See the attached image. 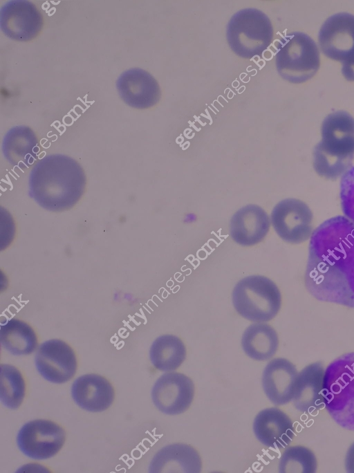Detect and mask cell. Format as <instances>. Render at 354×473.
Returning <instances> with one entry per match:
<instances>
[{"mask_svg":"<svg viewBox=\"0 0 354 473\" xmlns=\"http://www.w3.org/2000/svg\"><path fill=\"white\" fill-rule=\"evenodd\" d=\"M305 286L316 299L354 308V223L336 216L310 239Z\"/></svg>","mask_w":354,"mask_h":473,"instance_id":"cell-1","label":"cell"},{"mask_svg":"<svg viewBox=\"0 0 354 473\" xmlns=\"http://www.w3.org/2000/svg\"><path fill=\"white\" fill-rule=\"evenodd\" d=\"M29 192L43 208L62 212L72 208L82 196L86 176L80 165L62 154L40 159L29 176Z\"/></svg>","mask_w":354,"mask_h":473,"instance_id":"cell-2","label":"cell"},{"mask_svg":"<svg viewBox=\"0 0 354 473\" xmlns=\"http://www.w3.org/2000/svg\"><path fill=\"white\" fill-rule=\"evenodd\" d=\"M321 137L313 153V168L321 177L335 180L353 167L354 118L345 111L329 113L322 123Z\"/></svg>","mask_w":354,"mask_h":473,"instance_id":"cell-3","label":"cell"},{"mask_svg":"<svg viewBox=\"0 0 354 473\" xmlns=\"http://www.w3.org/2000/svg\"><path fill=\"white\" fill-rule=\"evenodd\" d=\"M324 404L338 425L354 431V352L342 355L325 369Z\"/></svg>","mask_w":354,"mask_h":473,"instance_id":"cell-4","label":"cell"},{"mask_svg":"<svg viewBox=\"0 0 354 473\" xmlns=\"http://www.w3.org/2000/svg\"><path fill=\"white\" fill-rule=\"evenodd\" d=\"M275 64L278 73L283 80L293 84L306 82L319 69V48L308 35L292 32L279 41Z\"/></svg>","mask_w":354,"mask_h":473,"instance_id":"cell-5","label":"cell"},{"mask_svg":"<svg viewBox=\"0 0 354 473\" xmlns=\"http://www.w3.org/2000/svg\"><path fill=\"white\" fill-rule=\"evenodd\" d=\"M274 29L262 11L245 8L236 12L227 26V39L237 55L251 59L261 55L271 44Z\"/></svg>","mask_w":354,"mask_h":473,"instance_id":"cell-6","label":"cell"},{"mask_svg":"<svg viewBox=\"0 0 354 473\" xmlns=\"http://www.w3.org/2000/svg\"><path fill=\"white\" fill-rule=\"evenodd\" d=\"M236 311L252 322H266L279 313L281 295L277 286L261 275L246 277L239 281L232 292Z\"/></svg>","mask_w":354,"mask_h":473,"instance_id":"cell-7","label":"cell"},{"mask_svg":"<svg viewBox=\"0 0 354 473\" xmlns=\"http://www.w3.org/2000/svg\"><path fill=\"white\" fill-rule=\"evenodd\" d=\"M66 440V432L57 423L35 419L25 423L17 435V445L27 457L45 460L57 454Z\"/></svg>","mask_w":354,"mask_h":473,"instance_id":"cell-8","label":"cell"},{"mask_svg":"<svg viewBox=\"0 0 354 473\" xmlns=\"http://www.w3.org/2000/svg\"><path fill=\"white\" fill-rule=\"evenodd\" d=\"M313 214L309 206L297 198L278 203L271 213V223L279 236L287 243L299 244L310 239Z\"/></svg>","mask_w":354,"mask_h":473,"instance_id":"cell-9","label":"cell"},{"mask_svg":"<svg viewBox=\"0 0 354 473\" xmlns=\"http://www.w3.org/2000/svg\"><path fill=\"white\" fill-rule=\"evenodd\" d=\"M317 39L319 50L330 59L342 63L354 57V15L342 12L328 17Z\"/></svg>","mask_w":354,"mask_h":473,"instance_id":"cell-10","label":"cell"},{"mask_svg":"<svg viewBox=\"0 0 354 473\" xmlns=\"http://www.w3.org/2000/svg\"><path fill=\"white\" fill-rule=\"evenodd\" d=\"M194 384L186 375L170 371L160 375L151 390L155 407L167 415H178L191 406L194 397Z\"/></svg>","mask_w":354,"mask_h":473,"instance_id":"cell-11","label":"cell"},{"mask_svg":"<svg viewBox=\"0 0 354 473\" xmlns=\"http://www.w3.org/2000/svg\"><path fill=\"white\" fill-rule=\"evenodd\" d=\"M39 373L47 381L62 384L75 374L77 361L73 349L65 342L52 339L39 346L35 357Z\"/></svg>","mask_w":354,"mask_h":473,"instance_id":"cell-12","label":"cell"},{"mask_svg":"<svg viewBox=\"0 0 354 473\" xmlns=\"http://www.w3.org/2000/svg\"><path fill=\"white\" fill-rule=\"evenodd\" d=\"M44 25V19L37 7L29 1L12 0L0 11L2 32L15 41H28L35 38Z\"/></svg>","mask_w":354,"mask_h":473,"instance_id":"cell-13","label":"cell"},{"mask_svg":"<svg viewBox=\"0 0 354 473\" xmlns=\"http://www.w3.org/2000/svg\"><path fill=\"white\" fill-rule=\"evenodd\" d=\"M116 88L122 100L135 109L150 108L157 104L161 97L156 80L140 68L123 72L117 80Z\"/></svg>","mask_w":354,"mask_h":473,"instance_id":"cell-14","label":"cell"},{"mask_svg":"<svg viewBox=\"0 0 354 473\" xmlns=\"http://www.w3.org/2000/svg\"><path fill=\"white\" fill-rule=\"evenodd\" d=\"M252 429L261 444L276 449L288 447L295 435L290 418L277 407L261 410L254 419Z\"/></svg>","mask_w":354,"mask_h":473,"instance_id":"cell-15","label":"cell"},{"mask_svg":"<svg viewBox=\"0 0 354 473\" xmlns=\"http://www.w3.org/2000/svg\"><path fill=\"white\" fill-rule=\"evenodd\" d=\"M299 372L295 364L283 358L270 360L263 371L262 387L269 400L284 405L292 400Z\"/></svg>","mask_w":354,"mask_h":473,"instance_id":"cell-16","label":"cell"},{"mask_svg":"<svg viewBox=\"0 0 354 473\" xmlns=\"http://www.w3.org/2000/svg\"><path fill=\"white\" fill-rule=\"evenodd\" d=\"M71 396L80 408L87 411L101 412L112 405L115 391L106 378L91 373L81 375L73 382Z\"/></svg>","mask_w":354,"mask_h":473,"instance_id":"cell-17","label":"cell"},{"mask_svg":"<svg viewBox=\"0 0 354 473\" xmlns=\"http://www.w3.org/2000/svg\"><path fill=\"white\" fill-rule=\"evenodd\" d=\"M325 369L320 362L306 366L299 372L292 403L300 412L313 414L324 407Z\"/></svg>","mask_w":354,"mask_h":473,"instance_id":"cell-18","label":"cell"},{"mask_svg":"<svg viewBox=\"0 0 354 473\" xmlns=\"http://www.w3.org/2000/svg\"><path fill=\"white\" fill-rule=\"evenodd\" d=\"M270 224L268 215L263 209L256 205H248L232 216L230 225V235L241 245H254L266 236Z\"/></svg>","mask_w":354,"mask_h":473,"instance_id":"cell-19","label":"cell"},{"mask_svg":"<svg viewBox=\"0 0 354 473\" xmlns=\"http://www.w3.org/2000/svg\"><path fill=\"white\" fill-rule=\"evenodd\" d=\"M202 461L198 452L185 443H173L161 448L149 467L153 473H199Z\"/></svg>","mask_w":354,"mask_h":473,"instance_id":"cell-20","label":"cell"},{"mask_svg":"<svg viewBox=\"0 0 354 473\" xmlns=\"http://www.w3.org/2000/svg\"><path fill=\"white\" fill-rule=\"evenodd\" d=\"M2 150L10 164L27 166L37 157L39 150L38 140L28 127L17 126L10 129L4 136Z\"/></svg>","mask_w":354,"mask_h":473,"instance_id":"cell-21","label":"cell"},{"mask_svg":"<svg viewBox=\"0 0 354 473\" xmlns=\"http://www.w3.org/2000/svg\"><path fill=\"white\" fill-rule=\"evenodd\" d=\"M241 346L250 358L265 361L272 358L279 347L276 331L269 324L257 322L250 324L244 331Z\"/></svg>","mask_w":354,"mask_h":473,"instance_id":"cell-22","label":"cell"},{"mask_svg":"<svg viewBox=\"0 0 354 473\" xmlns=\"http://www.w3.org/2000/svg\"><path fill=\"white\" fill-rule=\"evenodd\" d=\"M149 358L156 369L164 372L174 371L185 361L186 348L183 341L176 335H160L150 347Z\"/></svg>","mask_w":354,"mask_h":473,"instance_id":"cell-23","label":"cell"},{"mask_svg":"<svg viewBox=\"0 0 354 473\" xmlns=\"http://www.w3.org/2000/svg\"><path fill=\"white\" fill-rule=\"evenodd\" d=\"M0 342L6 351L15 355L31 354L37 346V337L33 328L16 318L1 324Z\"/></svg>","mask_w":354,"mask_h":473,"instance_id":"cell-24","label":"cell"},{"mask_svg":"<svg viewBox=\"0 0 354 473\" xmlns=\"http://www.w3.org/2000/svg\"><path fill=\"white\" fill-rule=\"evenodd\" d=\"M26 384L21 373L15 367L2 364L0 367V400L10 409H17L22 404Z\"/></svg>","mask_w":354,"mask_h":473,"instance_id":"cell-25","label":"cell"},{"mask_svg":"<svg viewBox=\"0 0 354 473\" xmlns=\"http://www.w3.org/2000/svg\"><path fill=\"white\" fill-rule=\"evenodd\" d=\"M317 469L316 456L311 449L302 445L288 447L279 461L280 473H315Z\"/></svg>","mask_w":354,"mask_h":473,"instance_id":"cell-26","label":"cell"},{"mask_svg":"<svg viewBox=\"0 0 354 473\" xmlns=\"http://www.w3.org/2000/svg\"><path fill=\"white\" fill-rule=\"evenodd\" d=\"M339 198L344 216L354 223V166L341 178Z\"/></svg>","mask_w":354,"mask_h":473,"instance_id":"cell-27","label":"cell"},{"mask_svg":"<svg viewBox=\"0 0 354 473\" xmlns=\"http://www.w3.org/2000/svg\"><path fill=\"white\" fill-rule=\"evenodd\" d=\"M341 72L346 80L354 82V57L342 63Z\"/></svg>","mask_w":354,"mask_h":473,"instance_id":"cell-28","label":"cell"},{"mask_svg":"<svg viewBox=\"0 0 354 473\" xmlns=\"http://www.w3.org/2000/svg\"><path fill=\"white\" fill-rule=\"evenodd\" d=\"M346 472L354 473V442L348 447L344 460Z\"/></svg>","mask_w":354,"mask_h":473,"instance_id":"cell-29","label":"cell"}]
</instances>
